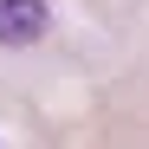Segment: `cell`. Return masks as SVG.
<instances>
[{
  "label": "cell",
  "mask_w": 149,
  "mask_h": 149,
  "mask_svg": "<svg viewBox=\"0 0 149 149\" xmlns=\"http://www.w3.org/2000/svg\"><path fill=\"white\" fill-rule=\"evenodd\" d=\"M45 26H52L45 0H0V45H33L45 39Z\"/></svg>",
  "instance_id": "obj_1"
}]
</instances>
